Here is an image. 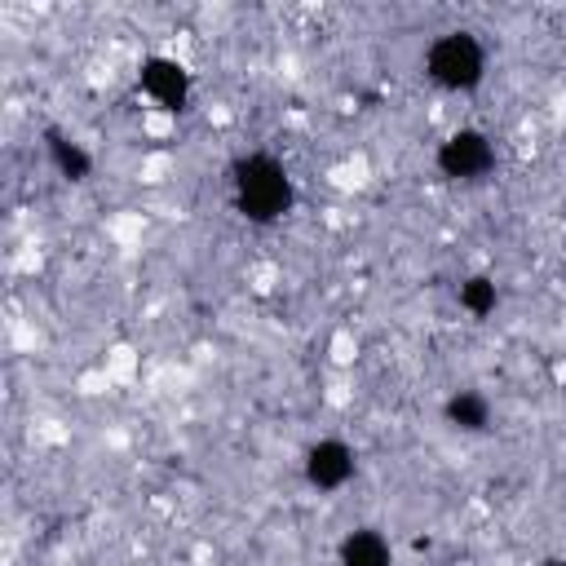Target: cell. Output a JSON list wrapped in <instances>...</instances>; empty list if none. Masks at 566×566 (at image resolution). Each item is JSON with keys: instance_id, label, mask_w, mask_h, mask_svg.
<instances>
[{"instance_id": "1", "label": "cell", "mask_w": 566, "mask_h": 566, "mask_svg": "<svg viewBox=\"0 0 566 566\" xmlns=\"http://www.w3.org/2000/svg\"><path fill=\"white\" fill-rule=\"evenodd\" d=\"M230 186H234V208L256 221V226H270L279 217L292 212L296 203V186H292V172L283 168V159L256 150V155H243L234 168H230Z\"/></svg>"}, {"instance_id": "2", "label": "cell", "mask_w": 566, "mask_h": 566, "mask_svg": "<svg viewBox=\"0 0 566 566\" xmlns=\"http://www.w3.org/2000/svg\"><path fill=\"white\" fill-rule=\"evenodd\" d=\"M424 75L438 88H451V93L478 88L482 75H486V49H482V40L469 35V31H442L424 49Z\"/></svg>"}, {"instance_id": "3", "label": "cell", "mask_w": 566, "mask_h": 566, "mask_svg": "<svg viewBox=\"0 0 566 566\" xmlns=\"http://www.w3.org/2000/svg\"><path fill=\"white\" fill-rule=\"evenodd\" d=\"M433 164L447 181H478L495 168V142L482 128H455L438 142Z\"/></svg>"}, {"instance_id": "4", "label": "cell", "mask_w": 566, "mask_h": 566, "mask_svg": "<svg viewBox=\"0 0 566 566\" xmlns=\"http://www.w3.org/2000/svg\"><path fill=\"white\" fill-rule=\"evenodd\" d=\"M137 84H142V93H146L155 106H164V111H181V106L190 102V71H186L177 57H168V53H150V57L137 66Z\"/></svg>"}, {"instance_id": "5", "label": "cell", "mask_w": 566, "mask_h": 566, "mask_svg": "<svg viewBox=\"0 0 566 566\" xmlns=\"http://www.w3.org/2000/svg\"><path fill=\"white\" fill-rule=\"evenodd\" d=\"M354 478V447L340 438H318L305 451V482L314 491H340Z\"/></svg>"}, {"instance_id": "6", "label": "cell", "mask_w": 566, "mask_h": 566, "mask_svg": "<svg viewBox=\"0 0 566 566\" xmlns=\"http://www.w3.org/2000/svg\"><path fill=\"white\" fill-rule=\"evenodd\" d=\"M336 562L340 566H394V548L380 531H349L336 548Z\"/></svg>"}, {"instance_id": "7", "label": "cell", "mask_w": 566, "mask_h": 566, "mask_svg": "<svg viewBox=\"0 0 566 566\" xmlns=\"http://www.w3.org/2000/svg\"><path fill=\"white\" fill-rule=\"evenodd\" d=\"M442 411H447V424L460 429V433H482L491 424V402L478 389H455Z\"/></svg>"}, {"instance_id": "8", "label": "cell", "mask_w": 566, "mask_h": 566, "mask_svg": "<svg viewBox=\"0 0 566 566\" xmlns=\"http://www.w3.org/2000/svg\"><path fill=\"white\" fill-rule=\"evenodd\" d=\"M49 159H53V168H57L66 181H84V177L93 172V155H88L80 142L62 137V133H49Z\"/></svg>"}, {"instance_id": "9", "label": "cell", "mask_w": 566, "mask_h": 566, "mask_svg": "<svg viewBox=\"0 0 566 566\" xmlns=\"http://www.w3.org/2000/svg\"><path fill=\"white\" fill-rule=\"evenodd\" d=\"M455 296H460V305H464L473 318H486V314H495V305H500V292H495V279H491V274H469V279H460Z\"/></svg>"}, {"instance_id": "10", "label": "cell", "mask_w": 566, "mask_h": 566, "mask_svg": "<svg viewBox=\"0 0 566 566\" xmlns=\"http://www.w3.org/2000/svg\"><path fill=\"white\" fill-rule=\"evenodd\" d=\"M544 566H566V562H562V557H548V562H544Z\"/></svg>"}]
</instances>
